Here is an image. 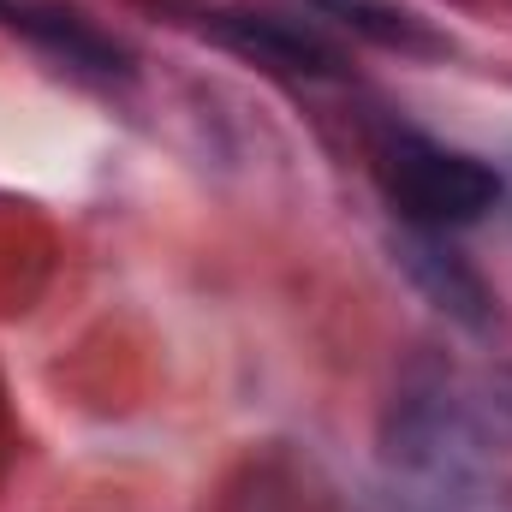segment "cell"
Listing matches in <instances>:
<instances>
[{
    "label": "cell",
    "mask_w": 512,
    "mask_h": 512,
    "mask_svg": "<svg viewBox=\"0 0 512 512\" xmlns=\"http://www.w3.org/2000/svg\"><path fill=\"white\" fill-rule=\"evenodd\" d=\"M393 512H512L501 435L483 405L441 376L399 387L382 441Z\"/></svg>",
    "instance_id": "obj_1"
},
{
    "label": "cell",
    "mask_w": 512,
    "mask_h": 512,
    "mask_svg": "<svg viewBox=\"0 0 512 512\" xmlns=\"http://www.w3.org/2000/svg\"><path fill=\"white\" fill-rule=\"evenodd\" d=\"M370 167H376L387 209L405 221V233H459V227L489 221L501 203V173L483 155L453 149L423 131H387Z\"/></svg>",
    "instance_id": "obj_2"
},
{
    "label": "cell",
    "mask_w": 512,
    "mask_h": 512,
    "mask_svg": "<svg viewBox=\"0 0 512 512\" xmlns=\"http://www.w3.org/2000/svg\"><path fill=\"white\" fill-rule=\"evenodd\" d=\"M203 36H215L221 48L245 54L256 66L292 72V78H340V48L328 36H316L298 18H274V12H245V6H215L197 12Z\"/></svg>",
    "instance_id": "obj_3"
},
{
    "label": "cell",
    "mask_w": 512,
    "mask_h": 512,
    "mask_svg": "<svg viewBox=\"0 0 512 512\" xmlns=\"http://www.w3.org/2000/svg\"><path fill=\"white\" fill-rule=\"evenodd\" d=\"M0 24L24 42H36L48 60H60L66 72H84L96 84H114L131 72V54L108 36L96 30L84 12L72 6H48V0H0Z\"/></svg>",
    "instance_id": "obj_4"
},
{
    "label": "cell",
    "mask_w": 512,
    "mask_h": 512,
    "mask_svg": "<svg viewBox=\"0 0 512 512\" xmlns=\"http://www.w3.org/2000/svg\"><path fill=\"white\" fill-rule=\"evenodd\" d=\"M399 268L429 292L435 310H447L465 328H489L495 322V292L483 286V274L447 245V233H405L399 239Z\"/></svg>",
    "instance_id": "obj_5"
},
{
    "label": "cell",
    "mask_w": 512,
    "mask_h": 512,
    "mask_svg": "<svg viewBox=\"0 0 512 512\" xmlns=\"http://www.w3.org/2000/svg\"><path fill=\"white\" fill-rule=\"evenodd\" d=\"M304 6H316L322 18L346 24L352 36H364L376 48H393V54H447V36L423 12H411L399 0H304Z\"/></svg>",
    "instance_id": "obj_6"
},
{
    "label": "cell",
    "mask_w": 512,
    "mask_h": 512,
    "mask_svg": "<svg viewBox=\"0 0 512 512\" xmlns=\"http://www.w3.org/2000/svg\"><path fill=\"white\" fill-rule=\"evenodd\" d=\"M477 405H483V417H489L495 435H512V364L483 382V399H477Z\"/></svg>",
    "instance_id": "obj_7"
}]
</instances>
